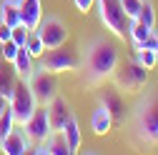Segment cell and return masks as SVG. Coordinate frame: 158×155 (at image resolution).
I'll return each mask as SVG.
<instances>
[{
  "label": "cell",
  "instance_id": "cell-1",
  "mask_svg": "<svg viewBox=\"0 0 158 155\" xmlns=\"http://www.w3.org/2000/svg\"><path fill=\"white\" fill-rule=\"evenodd\" d=\"M85 73L90 78V83H101L106 78L113 75L115 65H118V48L103 38H95V40L85 48V58H83Z\"/></svg>",
  "mask_w": 158,
  "mask_h": 155
},
{
  "label": "cell",
  "instance_id": "cell-2",
  "mask_svg": "<svg viewBox=\"0 0 158 155\" xmlns=\"http://www.w3.org/2000/svg\"><path fill=\"white\" fill-rule=\"evenodd\" d=\"M135 130L146 143H158V93H151L138 105L135 113Z\"/></svg>",
  "mask_w": 158,
  "mask_h": 155
},
{
  "label": "cell",
  "instance_id": "cell-3",
  "mask_svg": "<svg viewBox=\"0 0 158 155\" xmlns=\"http://www.w3.org/2000/svg\"><path fill=\"white\" fill-rule=\"evenodd\" d=\"M113 80H115V85H118V90H126V93H138L146 83H148V70L138 63V60H128L126 65H121L118 68L115 65V70H113Z\"/></svg>",
  "mask_w": 158,
  "mask_h": 155
},
{
  "label": "cell",
  "instance_id": "cell-4",
  "mask_svg": "<svg viewBox=\"0 0 158 155\" xmlns=\"http://www.w3.org/2000/svg\"><path fill=\"white\" fill-rule=\"evenodd\" d=\"M98 5V15H101V23L115 35V38H126L128 33V18L121 8V3L118 0H95Z\"/></svg>",
  "mask_w": 158,
  "mask_h": 155
},
{
  "label": "cell",
  "instance_id": "cell-5",
  "mask_svg": "<svg viewBox=\"0 0 158 155\" xmlns=\"http://www.w3.org/2000/svg\"><path fill=\"white\" fill-rule=\"evenodd\" d=\"M40 65L50 73H70V70H78L81 55L65 45H58V48H50L40 55Z\"/></svg>",
  "mask_w": 158,
  "mask_h": 155
},
{
  "label": "cell",
  "instance_id": "cell-6",
  "mask_svg": "<svg viewBox=\"0 0 158 155\" xmlns=\"http://www.w3.org/2000/svg\"><path fill=\"white\" fill-rule=\"evenodd\" d=\"M40 105L35 100V95L30 90V85L25 80H18L13 95H10V110H13V118H15V125H23L30 115L35 113V108Z\"/></svg>",
  "mask_w": 158,
  "mask_h": 155
},
{
  "label": "cell",
  "instance_id": "cell-7",
  "mask_svg": "<svg viewBox=\"0 0 158 155\" xmlns=\"http://www.w3.org/2000/svg\"><path fill=\"white\" fill-rule=\"evenodd\" d=\"M28 85H30V90H33V95H35V100L40 103V105H48V103L55 98V95H58V80H55V73L45 70L43 65L33 70Z\"/></svg>",
  "mask_w": 158,
  "mask_h": 155
},
{
  "label": "cell",
  "instance_id": "cell-8",
  "mask_svg": "<svg viewBox=\"0 0 158 155\" xmlns=\"http://www.w3.org/2000/svg\"><path fill=\"white\" fill-rule=\"evenodd\" d=\"M35 33L40 35V40L45 43V50L58 48V45H65V40H68V28H65V23L60 20V18H55V15L43 18V20L38 23Z\"/></svg>",
  "mask_w": 158,
  "mask_h": 155
},
{
  "label": "cell",
  "instance_id": "cell-9",
  "mask_svg": "<svg viewBox=\"0 0 158 155\" xmlns=\"http://www.w3.org/2000/svg\"><path fill=\"white\" fill-rule=\"evenodd\" d=\"M23 130H25V135H28L33 143H45V138L53 133L45 105H38V108H35V113L23 123Z\"/></svg>",
  "mask_w": 158,
  "mask_h": 155
},
{
  "label": "cell",
  "instance_id": "cell-10",
  "mask_svg": "<svg viewBox=\"0 0 158 155\" xmlns=\"http://www.w3.org/2000/svg\"><path fill=\"white\" fill-rule=\"evenodd\" d=\"M33 148V140L25 135V130H10L3 140H0V150L5 155H23V153H30Z\"/></svg>",
  "mask_w": 158,
  "mask_h": 155
},
{
  "label": "cell",
  "instance_id": "cell-11",
  "mask_svg": "<svg viewBox=\"0 0 158 155\" xmlns=\"http://www.w3.org/2000/svg\"><path fill=\"white\" fill-rule=\"evenodd\" d=\"M45 110H48V120H50V128H53V130H63L65 120L70 118V108H68L65 98L55 95V98H53V100L45 105Z\"/></svg>",
  "mask_w": 158,
  "mask_h": 155
},
{
  "label": "cell",
  "instance_id": "cell-12",
  "mask_svg": "<svg viewBox=\"0 0 158 155\" xmlns=\"http://www.w3.org/2000/svg\"><path fill=\"white\" fill-rule=\"evenodd\" d=\"M18 5H20V18L28 30H35L38 23L43 20V5L40 0H18Z\"/></svg>",
  "mask_w": 158,
  "mask_h": 155
},
{
  "label": "cell",
  "instance_id": "cell-13",
  "mask_svg": "<svg viewBox=\"0 0 158 155\" xmlns=\"http://www.w3.org/2000/svg\"><path fill=\"white\" fill-rule=\"evenodd\" d=\"M101 105L113 115V120H118V118L126 115V103L121 98V93H118V88H106L101 93Z\"/></svg>",
  "mask_w": 158,
  "mask_h": 155
},
{
  "label": "cell",
  "instance_id": "cell-14",
  "mask_svg": "<svg viewBox=\"0 0 158 155\" xmlns=\"http://www.w3.org/2000/svg\"><path fill=\"white\" fill-rule=\"evenodd\" d=\"M13 70H15V75H18V80H25V83L30 80L35 65H33V55L28 53L25 45L18 48V53H15V58H13Z\"/></svg>",
  "mask_w": 158,
  "mask_h": 155
},
{
  "label": "cell",
  "instance_id": "cell-15",
  "mask_svg": "<svg viewBox=\"0 0 158 155\" xmlns=\"http://www.w3.org/2000/svg\"><path fill=\"white\" fill-rule=\"evenodd\" d=\"M90 128H93L95 135H108L110 128H113V115H110L103 105H98V108L93 110V115H90Z\"/></svg>",
  "mask_w": 158,
  "mask_h": 155
},
{
  "label": "cell",
  "instance_id": "cell-16",
  "mask_svg": "<svg viewBox=\"0 0 158 155\" xmlns=\"http://www.w3.org/2000/svg\"><path fill=\"white\" fill-rule=\"evenodd\" d=\"M63 135H65V143H68V150L70 153H78L83 145V135H81V128H78V120H75V115L70 113V118L65 120L63 125Z\"/></svg>",
  "mask_w": 158,
  "mask_h": 155
},
{
  "label": "cell",
  "instance_id": "cell-17",
  "mask_svg": "<svg viewBox=\"0 0 158 155\" xmlns=\"http://www.w3.org/2000/svg\"><path fill=\"white\" fill-rule=\"evenodd\" d=\"M43 145H45V153H48V155H70L63 130H53L48 138H45V143H43Z\"/></svg>",
  "mask_w": 158,
  "mask_h": 155
},
{
  "label": "cell",
  "instance_id": "cell-18",
  "mask_svg": "<svg viewBox=\"0 0 158 155\" xmlns=\"http://www.w3.org/2000/svg\"><path fill=\"white\" fill-rule=\"evenodd\" d=\"M0 20H3L5 25H10V28L18 25V23H23L18 0H3V3H0Z\"/></svg>",
  "mask_w": 158,
  "mask_h": 155
},
{
  "label": "cell",
  "instance_id": "cell-19",
  "mask_svg": "<svg viewBox=\"0 0 158 155\" xmlns=\"http://www.w3.org/2000/svg\"><path fill=\"white\" fill-rule=\"evenodd\" d=\"M15 85H18V75L13 70V63L10 65H3V68H0V95H5V98L10 100Z\"/></svg>",
  "mask_w": 158,
  "mask_h": 155
},
{
  "label": "cell",
  "instance_id": "cell-20",
  "mask_svg": "<svg viewBox=\"0 0 158 155\" xmlns=\"http://www.w3.org/2000/svg\"><path fill=\"white\" fill-rule=\"evenodd\" d=\"M153 33V28H148V25H143L141 20H131L128 23V35H131V40H133V45H135V50L143 45V40Z\"/></svg>",
  "mask_w": 158,
  "mask_h": 155
},
{
  "label": "cell",
  "instance_id": "cell-21",
  "mask_svg": "<svg viewBox=\"0 0 158 155\" xmlns=\"http://www.w3.org/2000/svg\"><path fill=\"white\" fill-rule=\"evenodd\" d=\"M25 48H28V53L33 55V60H40V55L45 53V43L40 40V35H38L35 30H30V33H28V40H25Z\"/></svg>",
  "mask_w": 158,
  "mask_h": 155
},
{
  "label": "cell",
  "instance_id": "cell-22",
  "mask_svg": "<svg viewBox=\"0 0 158 155\" xmlns=\"http://www.w3.org/2000/svg\"><path fill=\"white\" fill-rule=\"evenodd\" d=\"M135 20H141V23H143V25H148V28H153V25H156V10H153V3H151V0H143L141 13H138Z\"/></svg>",
  "mask_w": 158,
  "mask_h": 155
},
{
  "label": "cell",
  "instance_id": "cell-23",
  "mask_svg": "<svg viewBox=\"0 0 158 155\" xmlns=\"http://www.w3.org/2000/svg\"><path fill=\"white\" fill-rule=\"evenodd\" d=\"M135 60L141 63L146 70H153V68L158 65V60H156V53H153V50H148V48H141V50H138V53H135Z\"/></svg>",
  "mask_w": 158,
  "mask_h": 155
},
{
  "label": "cell",
  "instance_id": "cell-24",
  "mask_svg": "<svg viewBox=\"0 0 158 155\" xmlns=\"http://www.w3.org/2000/svg\"><path fill=\"white\" fill-rule=\"evenodd\" d=\"M15 128V118H13V110L10 108H5L3 113H0V140L5 138V135L10 133Z\"/></svg>",
  "mask_w": 158,
  "mask_h": 155
},
{
  "label": "cell",
  "instance_id": "cell-25",
  "mask_svg": "<svg viewBox=\"0 0 158 155\" xmlns=\"http://www.w3.org/2000/svg\"><path fill=\"white\" fill-rule=\"evenodd\" d=\"M118 3H121V8H123V13H126V18H128V20H135V18H138V13H141L143 0H118Z\"/></svg>",
  "mask_w": 158,
  "mask_h": 155
},
{
  "label": "cell",
  "instance_id": "cell-26",
  "mask_svg": "<svg viewBox=\"0 0 158 155\" xmlns=\"http://www.w3.org/2000/svg\"><path fill=\"white\" fill-rule=\"evenodd\" d=\"M28 28H25V23H18V25H13V33H10V40L15 43V45H25V40H28Z\"/></svg>",
  "mask_w": 158,
  "mask_h": 155
},
{
  "label": "cell",
  "instance_id": "cell-27",
  "mask_svg": "<svg viewBox=\"0 0 158 155\" xmlns=\"http://www.w3.org/2000/svg\"><path fill=\"white\" fill-rule=\"evenodd\" d=\"M0 48H3L5 63H13V58H15V53H18V48H20V45H15L13 40H5V43H0Z\"/></svg>",
  "mask_w": 158,
  "mask_h": 155
},
{
  "label": "cell",
  "instance_id": "cell-28",
  "mask_svg": "<svg viewBox=\"0 0 158 155\" xmlns=\"http://www.w3.org/2000/svg\"><path fill=\"white\" fill-rule=\"evenodd\" d=\"M73 3H75L78 13H83V15H85V13H88V10L95 5V0H73Z\"/></svg>",
  "mask_w": 158,
  "mask_h": 155
},
{
  "label": "cell",
  "instance_id": "cell-29",
  "mask_svg": "<svg viewBox=\"0 0 158 155\" xmlns=\"http://www.w3.org/2000/svg\"><path fill=\"white\" fill-rule=\"evenodd\" d=\"M10 33H13V28H10V25H5L3 20H0V43L10 40Z\"/></svg>",
  "mask_w": 158,
  "mask_h": 155
},
{
  "label": "cell",
  "instance_id": "cell-30",
  "mask_svg": "<svg viewBox=\"0 0 158 155\" xmlns=\"http://www.w3.org/2000/svg\"><path fill=\"white\" fill-rule=\"evenodd\" d=\"M5 108H10V100L5 98V95H0V113H3Z\"/></svg>",
  "mask_w": 158,
  "mask_h": 155
},
{
  "label": "cell",
  "instance_id": "cell-31",
  "mask_svg": "<svg viewBox=\"0 0 158 155\" xmlns=\"http://www.w3.org/2000/svg\"><path fill=\"white\" fill-rule=\"evenodd\" d=\"M156 35H158V33H156ZM153 53H156V60H158V43H156V50H153Z\"/></svg>",
  "mask_w": 158,
  "mask_h": 155
}]
</instances>
